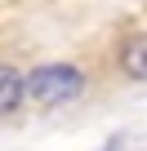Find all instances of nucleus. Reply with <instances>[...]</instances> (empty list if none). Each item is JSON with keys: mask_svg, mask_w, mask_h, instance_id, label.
Wrapping results in <instances>:
<instances>
[{"mask_svg": "<svg viewBox=\"0 0 147 151\" xmlns=\"http://www.w3.org/2000/svg\"><path fill=\"white\" fill-rule=\"evenodd\" d=\"M120 71L129 76V80H147V36L125 40V49H120Z\"/></svg>", "mask_w": 147, "mask_h": 151, "instance_id": "nucleus-3", "label": "nucleus"}, {"mask_svg": "<svg viewBox=\"0 0 147 151\" xmlns=\"http://www.w3.org/2000/svg\"><path fill=\"white\" fill-rule=\"evenodd\" d=\"M85 93V71L71 62H40L27 71V98L40 107H67Z\"/></svg>", "mask_w": 147, "mask_h": 151, "instance_id": "nucleus-1", "label": "nucleus"}, {"mask_svg": "<svg viewBox=\"0 0 147 151\" xmlns=\"http://www.w3.org/2000/svg\"><path fill=\"white\" fill-rule=\"evenodd\" d=\"M22 93H27V76L18 67H5L0 71V116H14L18 102H22Z\"/></svg>", "mask_w": 147, "mask_h": 151, "instance_id": "nucleus-2", "label": "nucleus"}]
</instances>
